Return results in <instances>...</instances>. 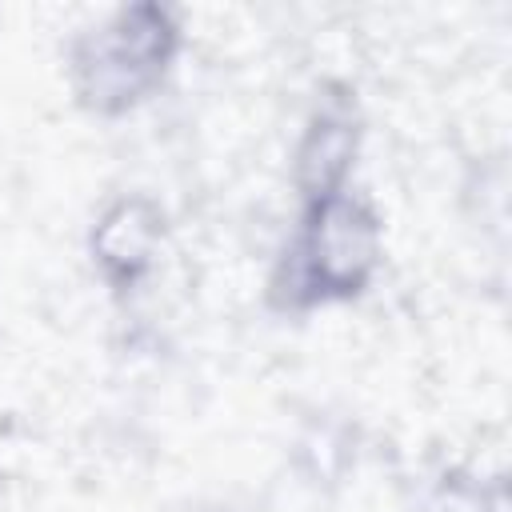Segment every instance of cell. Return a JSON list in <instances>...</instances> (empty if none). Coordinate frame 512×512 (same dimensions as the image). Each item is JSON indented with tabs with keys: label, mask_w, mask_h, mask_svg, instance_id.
Instances as JSON below:
<instances>
[{
	"label": "cell",
	"mask_w": 512,
	"mask_h": 512,
	"mask_svg": "<svg viewBox=\"0 0 512 512\" xmlns=\"http://www.w3.org/2000/svg\"><path fill=\"white\" fill-rule=\"evenodd\" d=\"M164 240V212L148 196H124L116 200L92 228V260L100 276L124 292L136 288V280L152 268L156 248Z\"/></svg>",
	"instance_id": "277c9868"
},
{
	"label": "cell",
	"mask_w": 512,
	"mask_h": 512,
	"mask_svg": "<svg viewBox=\"0 0 512 512\" xmlns=\"http://www.w3.org/2000/svg\"><path fill=\"white\" fill-rule=\"evenodd\" d=\"M180 48L176 16L160 4H132L72 44V84L84 108L116 116L144 100Z\"/></svg>",
	"instance_id": "7a4b0ae2"
},
{
	"label": "cell",
	"mask_w": 512,
	"mask_h": 512,
	"mask_svg": "<svg viewBox=\"0 0 512 512\" xmlns=\"http://www.w3.org/2000/svg\"><path fill=\"white\" fill-rule=\"evenodd\" d=\"M380 264V220L348 192L320 196L304 208L296 244L272 276V304L300 312L324 300H352Z\"/></svg>",
	"instance_id": "6da1fadb"
},
{
	"label": "cell",
	"mask_w": 512,
	"mask_h": 512,
	"mask_svg": "<svg viewBox=\"0 0 512 512\" xmlns=\"http://www.w3.org/2000/svg\"><path fill=\"white\" fill-rule=\"evenodd\" d=\"M356 144H360L356 100L348 88L332 84L328 96L316 100L296 148V188L304 192V204L344 192V176L352 172Z\"/></svg>",
	"instance_id": "3957f363"
}]
</instances>
